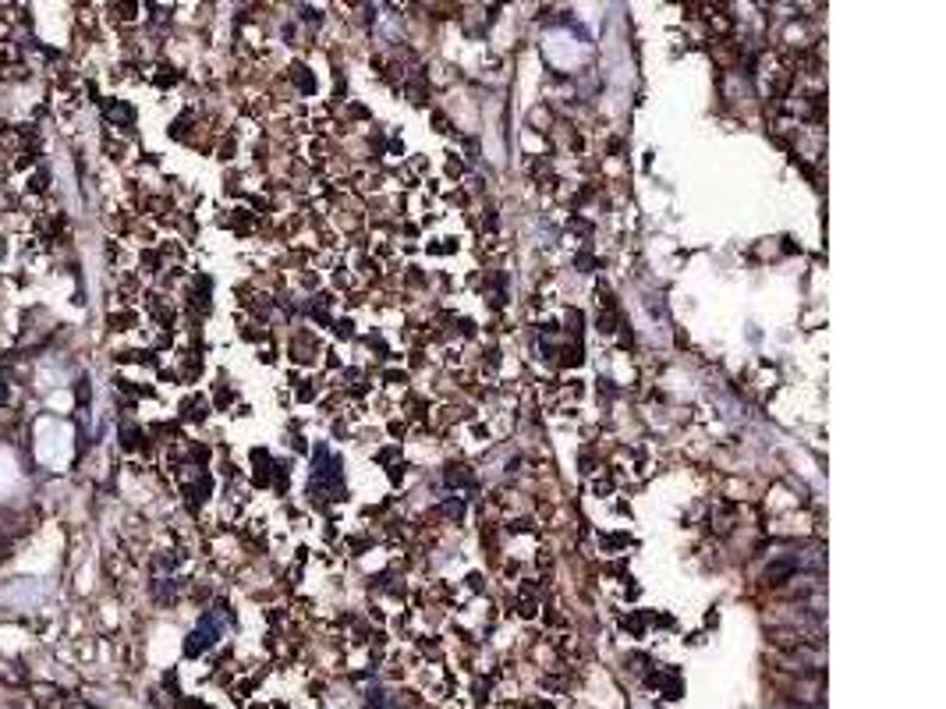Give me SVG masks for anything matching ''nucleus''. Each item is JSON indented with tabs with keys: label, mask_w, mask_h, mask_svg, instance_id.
Instances as JSON below:
<instances>
[{
	"label": "nucleus",
	"mask_w": 946,
	"mask_h": 709,
	"mask_svg": "<svg viewBox=\"0 0 946 709\" xmlns=\"http://www.w3.org/2000/svg\"><path fill=\"white\" fill-rule=\"evenodd\" d=\"M75 709H82V706H75Z\"/></svg>",
	"instance_id": "obj_1"
}]
</instances>
